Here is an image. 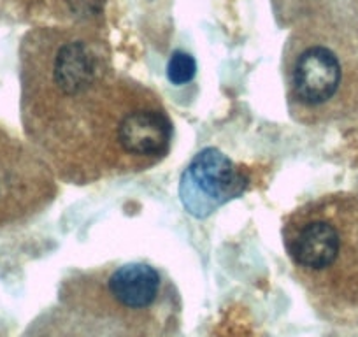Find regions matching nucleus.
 I'll list each match as a JSON object with an SVG mask.
<instances>
[{"instance_id": "nucleus-1", "label": "nucleus", "mask_w": 358, "mask_h": 337, "mask_svg": "<svg viewBox=\"0 0 358 337\" xmlns=\"http://www.w3.org/2000/svg\"><path fill=\"white\" fill-rule=\"evenodd\" d=\"M22 120L41 157L76 183L146 171L172 141L157 95L116 78L95 44L76 36L25 43Z\"/></svg>"}, {"instance_id": "nucleus-2", "label": "nucleus", "mask_w": 358, "mask_h": 337, "mask_svg": "<svg viewBox=\"0 0 358 337\" xmlns=\"http://www.w3.org/2000/svg\"><path fill=\"white\" fill-rule=\"evenodd\" d=\"M346 76L337 51L322 43L301 44L287 60V95L290 115L316 125L348 113Z\"/></svg>"}, {"instance_id": "nucleus-3", "label": "nucleus", "mask_w": 358, "mask_h": 337, "mask_svg": "<svg viewBox=\"0 0 358 337\" xmlns=\"http://www.w3.org/2000/svg\"><path fill=\"white\" fill-rule=\"evenodd\" d=\"M55 194L53 171L39 151L0 127V230L29 223Z\"/></svg>"}, {"instance_id": "nucleus-4", "label": "nucleus", "mask_w": 358, "mask_h": 337, "mask_svg": "<svg viewBox=\"0 0 358 337\" xmlns=\"http://www.w3.org/2000/svg\"><path fill=\"white\" fill-rule=\"evenodd\" d=\"M248 176L216 148L201 151L179 181V199L190 215L206 218L244 194Z\"/></svg>"}, {"instance_id": "nucleus-5", "label": "nucleus", "mask_w": 358, "mask_h": 337, "mask_svg": "<svg viewBox=\"0 0 358 337\" xmlns=\"http://www.w3.org/2000/svg\"><path fill=\"white\" fill-rule=\"evenodd\" d=\"M108 297L129 313L148 311L158 301L162 276L148 264H125L106 276Z\"/></svg>"}, {"instance_id": "nucleus-6", "label": "nucleus", "mask_w": 358, "mask_h": 337, "mask_svg": "<svg viewBox=\"0 0 358 337\" xmlns=\"http://www.w3.org/2000/svg\"><path fill=\"white\" fill-rule=\"evenodd\" d=\"M197 72V64L192 55L183 53V51H176L167 64V78L174 85H187L195 78Z\"/></svg>"}, {"instance_id": "nucleus-7", "label": "nucleus", "mask_w": 358, "mask_h": 337, "mask_svg": "<svg viewBox=\"0 0 358 337\" xmlns=\"http://www.w3.org/2000/svg\"><path fill=\"white\" fill-rule=\"evenodd\" d=\"M0 337H6V332L2 329H0Z\"/></svg>"}, {"instance_id": "nucleus-8", "label": "nucleus", "mask_w": 358, "mask_h": 337, "mask_svg": "<svg viewBox=\"0 0 358 337\" xmlns=\"http://www.w3.org/2000/svg\"><path fill=\"white\" fill-rule=\"evenodd\" d=\"M32 337H43V336H41V334H39V332H37V334H36V336H32Z\"/></svg>"}]
</instances>
